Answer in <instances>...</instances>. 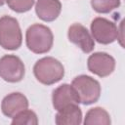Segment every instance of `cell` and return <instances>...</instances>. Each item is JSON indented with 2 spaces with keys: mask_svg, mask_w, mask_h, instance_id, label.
I'll list each match as a JSON object with an SVG mask.
<instances>
[{
  "mask_svg": "<svg viewBox=\"0 0 125 125\" xmlns=\"http://www.w3.org/2000/svg\"><path fill=\"white\" fill-rule=\"evenodd\" d=\"M33 74L41 84L50 86L63 78L64 67L54 57H43L34 63Z\"/></svg>",
  "mask_w": 125,
  "mask_h": 125,
  "instance_id": "7a4b0ae2",
  "label": "cell"
},
{
  "mask_svg": "<svg viewBox=\"0 0 125 125\" xmlns=\"http://www.w3.org/2000/svg\"><path fill=\"white\" fill-rule=\"evenodd\" d=\"M62 12V3L60 0H36L35 13L43 21H54Z\"/></svg>",
  "mask_w": 125,
  "mask_h": 125,
  "instance_id": "8fae6325",
  "label": "cell"
},
{
  "mask_svg": "<svg viewBox=\"0 0 125 125\" xmlns=\"http://www.w3.org/2000/svg\"><path fill=\"white\" fill-rule=\"evenodd\" d=\"M5 3H6V1H5V0H0V7H1V6H3Z\"/></svg>",
  "mask_w": 125,
  "mask_h": 125,
  "instance_id": "ac0fdd59",
  "label": "cell"
},
{
  "mask_svg": "<svg viewBox=\"0 0 125 125\" xmlns=\"http://www.w3.org/2000/svg\"><path fill=\"white\" fill-rule=\"evenodd\" d=\"M91 35L95 41L100 44L107 45L113 43L118 37L117 25L103 17H97L91 21Z\"/></svg>",
  "mask_w": 125,
  "mask_h": 125,
  "instance_id": "5b68a950",
  "label": "cell"
},
{
  "mask_svg": "<svg viewBox=\"0 0 125 125\" xmlns=\"http://www.w3.org/2000/svg\"><path fill=\"white\" fill-rule=\"evenodd\" d=\"M123 21H121L119 26H117L118 28V37H117V40L119 41V44L122 48H124V43H123V40H124V35H123Z\"/></svg>",
  "mask_w": 125,
  "mask_h": 125,
  "instance_id": "e0dca14e",
  "label": "cell"
},
{
  "mask_svg": "<svg viewBox=\"0 0 125 125\" xmlns=\"http://www.w3.org/2000/svg\"><path fill=\"white\" fill-rule=\"evenodd\" d=\"M121 0H91L93 10L99 14H108L119 8Z\"/></svg>",
  "mask_w": 125,
  "mask_h": 125,
  "instance_id": "9a60e30c",
  "label": "cell"
},
{
  "mask_svg": "<svg viewBox=\"0 0 125 125\" xmlns=\"http://www.w3.org/2000/svg\"><path fill=\"white\" fill-rule=\"evenodd\" d=\"M37 114L31 109H23L17 113L11 121L13 125H37L38 124Z\"/></svg>",
  "mask_w": 125,
  "mask_h": 125,
  "instance_id": "5bb4252c",
  "label": "cell"
},
{
  "mask_svg": "<svg viewBox=\"0 0 125 125\" xmlns=\"http://www.w3.org/2000/svg\"><path fill=\"white\" fill-rule=\"evenodd\" d=\"M28 100L23 94L13 92L3 98L1 102V110L5 116L13 118L20 111L28 108Z\"/></svg>",
  "mask_w": 125,
  "mask_h": 125,
  "instance_id": "9c48e42d",
  "label": "cell"
},
{
  "mask_svg": "<svg viewBox=\"0 0 125 125\" xmlns=\"http://www.w3.org/2000/svg\"><path fill=\"white\" fill-rule=\"evenodd\" d=\"M25 74L23 62L16 55H4L0 58V78L9 83L21 81Z\"/></svg>",
  "mask_w": 125,
  "mask_h": 125,
  "instance_id": "8992f818",
  "label": "cell"
},
{
  "mask_svg": "<svg viewBox=\"0 0 125 125\" xmlns=\"http://www.w3.org/2000/svg\"><path fill=\"white\" fill-rule=\"evenodd\" d=\"M22 43V33L17 19L11 16L0 18V46L9 51L18 50Z\"/></svg>",
  "mask_w": 125,
  "mask_h": 125,
  "instance_id": "277c9868",
  "label": "cell"
},
{
  "mask_svg": "<svg viewBox=\"0 0 125 125\" xmlns=\"http://www.w3.org/2000/svg\"><path fill=\"white\" fill-rule=\"evenodd\" d=\"M115 65V59L105 52L93 53L87 60L88 70L101 78L109 76L114 71Z\"/></svg>",
  "mask_w": 125,
  "mask_h": 125,
  "instance_id": "52a82bcc",
  "label": "cell"
},
{
  "mask_svg": "<svg viewBox=\"0 0 125 125\" xmlns=\"http://www.w3.org/2000/svg\"><path fill=\"white\" fill-rule=\"evenodd\" d=\"M71 86L78 96L79 104L84 105H90L97 103L101 97V84L92 76L86 74L78 75L73 78Z\"/></svg>",
  "mask_w": 125,
  "mask_h": 125,
  "instance_id": "3957f363",
  "label": "cell"
},
{
  "mask_svg": "<svg viewBox=\"0 0 125 125\" xmlns=\"http://www.w3.org/2000/svg\"><path fill=\"white\" fill-rule=\"evenodd\" d=\"M8 7L16 13H25L31 10L35 0H5Z\"/></svg>",
  "mask_w": 125,
  "mask_h": 125,
  "instance_id": "2e32d148",
  "label": "cell"
},
{
  "mask_svg": "<svg viewBox=\"0 0 125 125\" xmlns=\"http://www.w3.org/2000/svg\"><path fill=\"white\" fill-rule=\"evenodd\" d=\"M85 125H110L111 119L109 113L101 106L90 108L82 120Z\"/></svg>",
  "mask_w": 125,
  "mask_h": 125,
  "instance_id": "4fadbf2b",
  "label": "cell"
},
{
  "mask_svg": "<svg viewBox=\"0 0 125 125\" xmlns=\"http://www.w3.org/2000/svg\"><path fill=\"white\" fill-rule=\"evenodd\" d=\"M25 44L28 50L34 54H46L53 47L54 34L47 25L33 23L26 29Z\"/></svg>",
  "mask_w": 125,
  "mask_h": 125,
  "instance_id": "6da1fadb",
  "label": "cell"
},
{
  "mask_svg": "<svg viewBox=\"0 0 125 125\" xmlns=\"http://www.w3.org/2000/svg\"><path fill=\"white\" fill-rule=\"evenodd\" d=\"M82 110L78 104H71L58 110L55 123L57 125H79L82 123Z\"/></svg>",
  "mask_w": 125,
  "mask_h": 125,
  "instance_id": "7c38bea8",
  "label": "cell"
},
{
  "mask_svg": "<svg viewBox=\"0 0 125 125\" xmlns=\"http://www.w3.org/2000/svg\"><path fill=\"white\" fill-rule=\"evenodd\" d=\"M67 38L69 42L76 45L83 53L89 54L95 48V40L89 30L81 23H72L67 29Z\"/></svg>",
  "mask_w": 125,
  "mask_h": 125,
  "instance_id": "ba28073f",
  "label": "cell"
},
{
  "mask_svg": "<svg viewBox=\"0 0 125 125\" xmlns=\"http://www.w3.org/2000/svg\"><path fill=\"white\" fill-rule=\"evenodd\" d=\"M52 104L54 108L58 111L68 104H79V99L71 84L63 83L53 90Z\"/></svg>",
  "mask_w": 125,
  "mask_h": 125,
  "instance_id": "30bf717a",
  "label": "cell"
}]
</instances>
